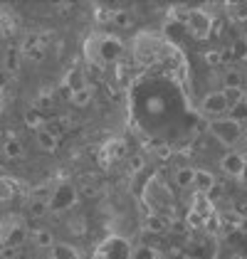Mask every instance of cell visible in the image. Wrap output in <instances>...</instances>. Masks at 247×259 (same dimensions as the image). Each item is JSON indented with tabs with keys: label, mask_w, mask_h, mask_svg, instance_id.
<instances>
[{
	"label": "cell",
	"mask_w": 247,
	"mask_h": 259,
	"mask_svg": "<svg viewBox=\"0 0 247 259\" xmlns=\"http://www.w3.org/2000/svg\"><path fill=\"white\" fill-rule=\"evenodd\" d=\"M124 52V42L114 35H102V37H92L87 42V57L97 62H116L119 55Z\"/></svg>",
	"instance_id": "1"
},
{
	"label": "cell",
	"mask_w": 247,
	"mask_h": 259,
	"mask_svg": "<svg viewBox=\"0 0 247 259\" xmlns=\"http://www.w3.org/2000/svg\"><path fill=\"white\" fill-rule=\"evenodd\" d=\"M208 128H210V134L220 141L223 146H237V143L242 141V126L235 123L232 119H227V116L213 119L208 123Z\"/></svg>",
	"instance_id": "2"
},
{
	"label": "cell",
	"mask_w": 247,
	"mask_h": 259,
	"mask_svg": "<svg viewBox=\"0 0 247 259\" xmlns=\"http://www.w3.org/2000/svg\"><path fill=\"white\" fill-rule=\"evenodd\" d=\"M185 30L195 37V40H205L213 32V15L203 10V8H190L188 20H185Z\"/></svg>",
	"instance_id": "3"
},
{
	"label": "cell",
	"mask_w": 247,
	"mask_h": 259,
	"mask_svg": "<svg viewBox=\"0 0 247 259\" xmlns=\"http://www.w3.org/2000/svg\"><path fill=\"white\" fill-rule=\"evenodd\" d=\"M131 244L121 235H109L97 249V259H131Z\"/></svg>",
	"instance_id": "4"
},
{
	"label": "cell",
	"mask_w": 247,
	"mask_h": 259,
	"mask_svg": "<svg viewBox=\"0 0 247 259\" xmlns=\"http://www.w3.org/2000/svg\"><path fill=\"white\" fill-rule=\"evenodd\" d=\"M74 202H77V190H74V185L62 183V185H57V190L52 193V198L47 202V210H52V212H64V210H69Z\"/></svg>",
	"instance_id": "5"
},
{
	"label": "cell",
	"mask_w": 247,
	"mask_h": 259,
	"mask_svg": "<svg viewBox=\"0 0 247 259\" xmlns=\"http://www.w3.org/2000/svg\"><path fill=\"white\" fill-rule=\"evenodd\" d=\"M134 52H136V57L141 62H151L158 55V40L151 37V35H146V32H141V35L134 40Z\"/></svg>",
	"instance_id": "6"
},
{
	"label": "cell",
	"mask_w": 247,
	"mask_h": 259,
	"mask_svg": "<svg viewBox=\"0 0 247 259\" xmlns=\"http://www.w3.org/2000/svg\"><path fill=\"white\" fill-rule=\"evenodd\" d=\"M227 109V101H225V94L223 92H210L203 97V111H205L208 116H215L218 119V114H225Z\"/></svg>",
	"instance_id": "7"
},
{
	"label": "cell",
	"mask_w": 247,
	"mask_h": 259,
	"mask_svg": "<svg viewBox=\"0 0 247 259\" xmlns=\"http://www.w3.org/2000/svg\"><path fill=\"white\" fill-rule=\"evenodd\" d=\"M220 168H223V173L230 176V178H240V173H242V168H245V158H242L237 151L225 153V156L220 158Z\"/></svg>",
	"instance_id": "8"
},
{
	"label": "cell",
	"mask_w": 247,
	"mask_h": 259,
	"mask_svg": "<svg viewBox=\"0 0 247 259\" xmlns=\"http://www.w3.org/2000/svg\"><path fill=\"white\" fill-rule=\"evenodd\" d=\"M144 227H146V232L163 237L166 232L171 230V218H168V215H153V212H148L144 220Z\"/></svg>",
	"instance_id": "9"
},
{
	"label": "cell",
	"mask_w": 247,
	"mask_h": 259,
	"mask_svg": "<svg viewBox=\"0 0 247 259\" xmlns=\"http://www.w3.org/2000/svg\"><path fill=\"white\" fill-rule=\"evenodd\" d=\"M188 212H195V215H200L203 220H208L213 215V202L208 200V195L203 193H193V198H190V210Z\"/></svg>",
	"instance_id": "10"
},
{
	"label": "cell",
	"mask_w": 247,
	"mask_h": 259,
	"mask_svg": "<svg viewBox=\"0 0 247 259\" xmlns=\"http://www.w3.org/2000/svg\"><path fill=\"white\" fill-rule=\"evenodd\" d=\"M218 180L215 176L210 173V170H195V178H193V188H195V193H203L208 195L210 190H213V185H215Z\"/></svg>",
	"instance_id": "11"
},
{
	"label": "cell",
	"mask_w": 247,
	"mask_h": 259,
	"mask_svg": "<svg viewBox=\"0 0 247 259\" xmlns=\"http://www.w3.org/2000/svg\"><path fill=\"white\" fill-rule=\"evenodd\" d=\"M227 111H230V116H227V119H232L235 123H240V126H242V123L247 121V99L237 101V104H232Z\"/></svg>",
	"instance_id": "12"
},
{
	"label": "cell",
	"mask_w": 247,
	"mask_h": 259,
	"mask_svg": "<svg viewBox=\"0 0 247 259\" xmlns=\"http://www.w3.org/2000/svg\"><path fill=\"white\" fill-rule=\"evenodd\" d=\"M52 257L55 259H82V254L72 244H55L52 247Z\"/></svg>",
	"instance_id": "13"
},
{
	"label": "cell",
	"mask_w": 247,
	"mask_h": 259,
	"mask_svg": "<svg viewBox=\"0 0 247 259\" xmlns=\"http://www.w3.org/2000/svg\"><path fill=\"white\" fill-rule=\"evenodd\" d=\"M131 259H163V257H161L158 249H151L146 244H139V247L131 249Z\"/></svg>",
	"instance_id": "14"
},
{
	"label": "cell",
	"mask_w": 247,
	"mask_h": 259,
	"mask_svg": "<svg viewBox=\"0 0 247 259\" xmlns=\"http://www.w3.org/2000/svg\"><path fill=\"white\" fill-rule=\"evenodd\" d=\"M124 151H126V146H124V141H109L106 146H104V153H106V158L109 160H116L124 156Z\"/></svg>",
	"instance_id": "15"
},
{
	"label": "cell",
	"mask_w": 247,
	"mask_h": 259,
	"mask_svg": "<svg viewBox=\"0 0 247 259\" xmlns=\"http://www.w3.org/2000/svg\"><path fill=\"white\" fill-rule=\"evenodd\" d=\"M193 178H195V170L188 168V165L176 170V183H178L181 188H193Z\"/></svg>",
	"instance_id": "16"
},
{
	"label": "cell",
	"mask_w": 247,
	"mask_h": 259,
	"mask_svg": "<svg viewBox=\"0 0 247 259\" xmlns=\"http://www.w3.org/2000/svg\"><path fill=\"white\" fill-rule=\"evenodd\" d=\"M37 143H40L42 151H55L57 148V136L50 134V131H40L37 134Z\"/></svg>",
	"instance_id": "17"
},
{
	"label": "cell",
	"mask_w": 247,
	"mask_h": 259,
	"mask_svg": "<svg viewBox=\"0 0 247 259\" xmlns=\"http://www.w3.org/2000/svg\"><path fill=\"white\" fill-rule=\"evenodd\" d=\"M72 104H77V106H87L89 99H92V89L89 87H82V89H77V92H72Z\"/></svg>",
	"instance_id": "18"
},
{
	"label": "cell",
	"mask_w": 247,
	"mask_h": 259,
	"mask_svg": "<svg viewBox=\"0 0 247 259\" xmlns=\"http://www.w3.org/2000/svg\"><path fill=\"white\" fill-rule=\"evenodd\" d=\"M183 32H188V30H185V25L168 20V25H166V35H168L171 40H181V37H183Z\"/></svg>",
	"instance_id": "19"
},
{
	"label": "cell",
	"mask_w": 247,
	"mask_h": 259,
	"mask_svg": "<svg viewBox=\"0 0 247 259\" xmlns=\"http://www.w3.org/2000/svg\"><path fill=\"white\" fill-rule=\"evenodd\" d=\"M225 89H242V74L240 72H227L225 74Z\"/></svg>",
	"instance_id": "20"
},
{
	"label": "cell",
	"mask_w": 247,
	"mask_h": 259,
	"mask_svg": "<svg viewBox=\"0 0 247 259\" xmlns=\"http://www.w3.org/2000/svg\"><path fill=\"white\" fill-rule=\"evenodd\" d=\"M230 13L235 20H245L247 18V3H232L230 5Z\"/></svg>",
	"instance_id": "21"
},
{
	"label": "cell",
	"mask_w": 247,
	"mask_h": 259,
	"mask_svg": "<svg viewBox=\"0 0 247 259\" xmlns=\"http://www.w3.org/2000/svg\"><path fill=\"white\" fill-rule=\"evenodd\" d=\"M223 94H225V101L227 106H232V104H237V101H242V89H223Z\"/></svg>",
	"instance_id": "22"
},
{
	"label": "cell",
	"mask_w": 247,
	"mask_h": 259,
	"mask_svg": "<svg viewBox=\"0 0 247 259\" xmlns=\"http://www.w3.org/2000/svg\"><path fill=\"white\" fill-rule=\"evenodd\" d=\"M114 22H116L119 27H126V25L131 22V13H129V10H121V13H116V15H114Z\"/></svg>",
	"instance_id": "23"
},
{
	"label": "cell",
	"mask_w": 247,
	"mask_h": 259,
	"mask_svg": "<svg viewBox=\"0 0 247 259\" xmlns=\"http://www.w3.org/2000/svg\"><path fill=\"white\" fill-rule=\"evenodd\" d=\"M97 20H99V22L114 20V13H111L109 8H104V5H99V8H97Z\"/></svg>",
	"instance_id": "24"
},
{
	"label": "cell",
	"mask_w": 247,
	"mask_h": 259,
	"mask_svg": "<svg viewBox=\"0 0 247 259\" xmlns=\"http://www.w3.org/2000/svg\"><path fill=\"white\" fill-rule=\"evenodd\" d=\"M205 62L215 67V64H220V62H223V55H220L218 50H210V52H205Z\"/></svg>",
	"instance_id": "25"
},
{
	"label": "cell",
	"mask_w": 247,
	"mask_h": 259,
	"mask_svg": "<svg viewBox=\"0 0 247 259\" xmlns=\"http://www.w3.org/2000/svg\"><path fill=\"white\" fill-rule=\"evenodd\" d=\"M129 165H131V173H141L144 170V156H134Z\"/></svg>",
	"instance_id": "26"
},
{
	"label": "cell",
	"mask_w": 247,
	"mask_h": 259,
	"mask_svg": "<svg viewBox=\"0 0 247 259\" xmlns=\"http://www.w3.org/2000/svg\"><path fill=\"white\" fill-rule=\"evenodd\" d=\"M220 195H223V185H220V183H215V185H213V190L208 193V200H210V202H215V200H220Z\"/></svg>",
	"instance_id": "27"
},
{
	"label": "cell",
	"mask_w": 247,
	"mask_h": 259,
	"mask_svg": "<svg viewBox=\"0 0 247 259\" xmlns=\"http://www.w3.org/2000/svg\"><path fill=\"white\" fill-rule=\"evenodd\" d=\"M5 151H8V156H20L22 153V148H20V143H18V141H10V143L5 146Z\"/></svg>",
	"instance_id": "28"
},
{
	"label": "cell",
	"mask_w": 247,
	"mask_h": 259,
	"mask_svg": "<svg viewBox=\"0 0 247 259\" xmlns=\"http://www.w3.org/2000/svg\"><path fill=\"white\" fill-rule=\"evenodd\" d=\"M37 244H42V247H50V244H52V237H50V232L40 230V232H37Z\"/></svg>",
	"instance_id": "29"
},
{
	"label": "cell",
	"mask_w": 247,
	"mask_h": 259,
	"mask_svg": "<svg viewBox=\"0 0 247 259\" xmlns=\"http://www.w3.org/2000/svg\"><path fill=\"white\" fill-rule=\"evenodd\" d=\"M8 67L18 69V52H8Z\"/></svg>",
	"instance_id": "30"
},
{
	"label": "cell",
	"mask_w": 247,
	"mask_h": 259,
	"mask_svg": "<svg viewBox=\"0 0 247 259\" xmlns=\"http://www.w3.org/2000/svg\"><path fill=\"white\" fill-rule=\"evenodd\" d=\"M27 123H30V126H40V114H37V111H30V114H27Z\"/></svg>",
	"instance_id": "31"
},
{
	"label": "cell",
	"mask_w": 247,
	"mask_h": 259,
	"mask_svg": "<svg viewBox=\"0 0 247 259\" xmlns=\"http://www.w3.org/2000/svg\"><path fill=\"white\" fill-rule=\"evenodd\" d=\"M32 210H35V215H45V210H47V202H37Z\"/></svg>",
	"instance_id": "32"
},
{
	"label": "cell",
	"mask_w": 247,
	"mask_h": 259,
	"mask_svg": "<svg viewBox=\"0 0 247 259\" xmlns=\"http://www.w3.org/2000/svg\"><path fill=\"white\" fill-rule=\"evenodd\" d=\"M240 183L247 188V163H245V168H242V173H240Z\"/></svg>",
	"instance_id": "33"
},
{
	"label": "cell",
	"mask_w": 247,
	"mask_h": 259,
	"mask_svg": "<svg viewBox=\"0 0 247 259\" xmlns=\"http://www.w3.org/2000/svg\"><path fill=\"white\" fill-rule=\"evenodd\" d=\"M242 139L247 141V126H242Z\"/></svg>",
	"instance_id": "34"
}]
</instances>
